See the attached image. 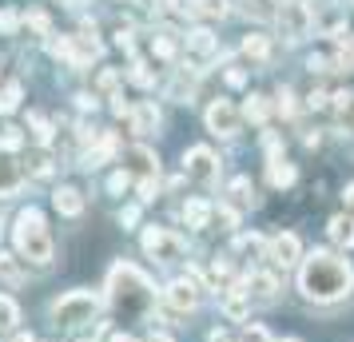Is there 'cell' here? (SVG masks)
Masks as SVG:
<instances>
[{
  "mask_svg": "<svg viewBox=\"0 0 354 342\" xmlns=\"http://www.w3.org/2000/svg\"><path fill=\"white\" fill-rule=\"evenodd\" d=\"M207 219H211L207 199H187V203H183V223H187V227H207Z\"/></svg>",
  "mask_w": 354,
  "mask_h": 342,
  "instance_id": "obj_16",
  "label": "cell"
},
{
  "mask_svg": "<svg viewBox=\"0 0 354 342\" xmlns=\"http://www.w3.org/2000/svg\"><path fill=\"white\" fill-rule=\"evenodd\" d=\"M183 171L199 183H211L219 175V160H215V151L211 147H192L187 155H183Z\"/></svg>",
  "mask_w": 354,
  "mask_h": 342,
  "instance_id": "obj_7",
  "label": "cell"
},
{
  "mask_svg": "<svg viewBox=\"0 0 354 342\" xmlns=\"http://www.w3.org/2000/svg\"><path fill=\"white\" fill-rule=\"evenodd\" d=\"M144 251L151 255V259H160V263H176V259L187 255V243L167 227H147L144 231Z\"/></svg>",
  "mask_w": 354,
  "mask_h": 342,
  "instance_id": "obj_5",
  "label": "cell"
},
{
  "mask_svg": "<svg viewBox=\"0 0 354 342\" xmlns=\"http://www.w3.org/2000/svg\"><path fill=\"white\" fill-rule=\"evenodd\" d=\"M306 68H310V72H330V60H326V56H310Z\"/></svg>",
  "mask_w": 354,
  "mask_h": 342,
  "instance_id": "obj_40",
  "label": "cell"
},
{
  "mask_svg": "<svg viewBox=\"0 0 354 342\" xmlns=\"http://www.w3.org/2000/svg\"><path fill=\"white\" fill-rule=\"evenodd\" d=\"M310 28H315V12H310L306 0H290V4L279 8V32L287 36L290 44L303 40V36H310Z\"/></svg>",
  "mask_w": 354,
  "mask_h": 342,
  "instance_id": "obj_6",
  "label": "cell"
},
{
  "mask_svg": "<svg viewBox=\"0 0 354 342\" xmlns=\"http://www.w3.org/2000/svg\"><path fill=\"white\" fill-rule=\"evenodd\" d=\"M199 17H227V0H199Z\"/></svg>",
  "mask_w": 354,
  "mask_h": 342,
  "instance_id": "obj_31",
  "label": "cell"
},
{
  "mask_svg": "<svg viewBox=\"0 0 354 342\" xmlns=\"http://www.w3.org/2000/svg\"><path fill=\"white\" fill-rule=\"evenodd\" d=\"M32 171H36V175H48V171H52L48 155H36V160H32Z\"/></svg>",
  "mask_w": 354,
  "mask_h": 342,
  "instance_id": "obj_41",
  "label": "cell"
},
{
  "mask_svg": "<svg viewBox=\"0 0 354 342\" xmlns=\"http://www.w3.org/2000/svg\"><path fill=\"white\" fill-rule=\"evenodd\" d=\"M0 275L8 278V283H17V278H20V271L12 267V259H8V255H0Z\"/></svg>",
  "mask_w": 354,
  "mask_h": 342,
  "instance_id": "obj_37",
  "label": "cell"
},
{
  "mask_svg": "<svg viewBox=\"0 0 354 342\" xmlns=\"http://www.w3.org/2000/svg\"><path fill=\"white\" fill-rule=\"evenodd\" d=\"M17 24H20V17L12 12V8H8V12H0V32H4V36L17 32Z\"/></svg>",
  "mask_w": 354,
  "mask_h": 342,
  "instance_id": "obj_34",
  "label": "cell"
},
{
  "mask_svg": "<svg viewBox=\"0 0 354 342\" xmlns=\"http://www.w3.org/2000/svg\"><path fill=\"white\" fill-rule=\"evenodd\" d=\"M267 255H271L274 267H295V263L303 259V243H299V235H290V231H279L271 243H267Z\"/></svg>",
  "mask_w": 354,
  "mask_h": 342,
  "instance_id": "obj_9",
  "label": "cell"
},
{
  "mask_svg": "<svg viewBox=\"0 0 354 342\" xmlns=\"http://www.w3.org/2000/svg\"><path fill=\"white\" fill-rule=\"evenodd\" d=\"M20 183V167L8 160H0V196H8V191H17Z\"/></svg>",
  "mask_w": 354,
  "mask_h": 342,
  "instance_id": "obj_20",
  "label": "cell"
},
{
  "mask_svg": "<svg viewBox=\"0 0 354 342\" xmlns=\"http://www.w3.org/2000/svg\"><path fill=\"white\" fill-rule=\"evenodd\" d=\"M20 144H24V135L17 128H0V151H17Z\"/></svg>",
  "mask_w": 354,
  "mask_h": 342,
  "instance_id": "obj_30",
  "label": "cell"
},
{
  "mask_svg": "<svg viewBox=\"0 0 354 342\" xmlns=\"http://www.w3.org/2000/svg\"><path fill=\"white\" fill-rule=\"evenodd\" d=\"M271 183L274 187H290V183H295V167H290L287 160H274L271 163Z\"/></svg>",
  "mask_w": 354,
  "mask_h": 342,
  "instance_id": "obj_21",
  "label": "cell"
},
{
  "mask_svg": "<svg viewBox=\"0 0 354 342\" xmlns=\"http://www.w3.org/2000/svg\"><path fill=\"white\" fill-rule=\"evenodd\" d=\"M131 80L140 84V88H147V84H151V72H147V64L144 60H136V64H131V72H128Z\"/></svg>",
  "mask_w": 354,
  "mask_h": 342,
  "instance_id": "obj_33",
  "label": "cell"
},
{
  "mask_svg": "<svg viewBox=\"0 0 354 342\" xmlns=\"http://www.w3.org/2000/svg\"><path fill=\"white\" fill-rule=\"evenodd\" d=\"M243 52H247L251 60H259V64H267V60H271V40L251 32V36H243Z\"/></svg>",
  "mask_w": 354,
  "mask_h": 342,
  "instance_id": "obj_18",
  "label": "cell"
},
{
  "mask_svg": "<svg viewBox=\"0 0 354 342\" xmlns=\"http://www.w3.org/2000/svg\"><path fill=\"white\" fill-rule=\"evenodd\" d=\"M151 342H171V339H167V334H151Z\"/></svg>",
  "mask_w": 354,
  "mask_h": 342,
  "instance_id": "obj_49",
  "label": "cell"
},
{
  "mask_svg": "<svg viewBox=\"0 0 354 342\" xmlns=\"http://www.w3.org/2000/svg\"><path fill=\"white\" fill-rule=\"evenodd\" d=\"M342 199H346V207H351V211H354V183H351V187H346V191H342Z\"/></svg>",
  "mask_w": 354,
  "mask_h": 342,
  "instance_id": "obj_46",
  "label": "cell"
},
{
  "mask_svg": "<svg viewBox=\"0 0 354 342\" xmlns=\"http://www.w3.org/2000/svg\"><path fill=\"white\" fill-rule=\"evenodd\" d=\"M187 48H192L195 56H211V52H215V36H211L207 28H195V32L187 36Z\"/></svg>",
  "mask_w": 354,
  "mask_h": 342,
  "instance_id": "obj_19",
  "label": "cell"
},
{
  "mask_svg": "<svg viewBox=\"0 0 354 342\" xmlns=\"http://www.w3.org/2000/svg\"><path fill=\"white\" fill-rule=\"evenodd\" d=\"M108 294H112L115 310H124V314H144V310L151 307V298H156L147 275L140 267H131V263L112 267V275H108Z\"/></svg>",
  "mask_w": 354,
  "mask_h": 342,
  "instance_id": "obj_2",
  "label": "cell"
},
{
  "mask_svg": "<svg viewBox=\"0 0 354 342\" xmlns=\"http://www.w3.org/2000/svg\"><path fill=\"white\" fill-rule=\"evenodd\" d=\"M243 342H271V334H267L263 326H251V330L243 334Z\"/></svg>",
  "mask_w": 354,
  "mask_h": 342,
  "instance_id": "obj_39",
  "label": "cell"
},
{
  "mask_svg": "<svg viewBox=\"0 0 354 342\" xmlns=\"http://www.w3.org/2000/svg\"><path fill=\"white\" fill-rule=\"evenodd\" d=\"M243 115L255 120V124H263V120H267V96H251L247 99V108H243Z\"/></svg>",
  "mask_w": 354,
  "mask_h": 342,
  "instance_id": "obj_28",
  "label": "cell"
},
{
  "mask_svg": "<svg viewBox=\"0 0 354 342\" xmlns=\"http://www.w3.org/2000/svg\"><path fill=\"white\" fill-rule=\"evenodd\" d=\"M279 112H283V115L295 112V92H290V88H283V92H279Z\"/></svg>",
  "mask_w": 354,
  "mask_h": 342,
  "instance_id": "obj_35",
  "label": "cell"
},
{
  "mask_svg": "<svg viewBox=\"0 0 354 342\" xmlns=\"http://www.w3.org/2000/svg\"><path fill=\"white\" fill-rule=\"evenodd\" d=\"M12 239H17L20 259L36 263V267H48L52 263V239H48V227H44V215L36 211V207H28V211L17 215Z\"/></svg>",
  "mask_w": 354,
  "mask_h": 342,
  "instance_id": "obj_3",
  "label": "cell"
},
{
  "mask_svg": "<svg viewBox=\"0 0 354 342\" xmlns=\"http://www.w3.org/2000/svg\"><path fill=\"white\" fill-rule=\"evenodd\" d=\"M52 203H56V211H60V215H72V219L84 211V196L76 191V187H56Z\"/></svg>",
  "mask_w": 354,
  "mask_h": 342,
  "instance_id": "obj_13",
  "label": "cell"
},
{
  "mask_svg": "<svg viewBox=\"0 0 354 342\" xmlns=\"http://www.w3.org/2000/svg\"><path fill=\"white\" fill-rule=\"evenodd\" d=\"M351 92H338V96H335V108H351Z\"/></svg>",
  "mask_w": 354,
  "mask_h": 342,
  "instance_id": "obj_45",
  "label": "cell"
},
{
  "mask_svg": "<svg viewBox=\"0 0 354 342\" xmlns=\"http://www.w3.org/2000/svg\"><path fill=\"white\" fill-rule=\"evenodd\" d=\"M156 191H160V175L156 180H140V199H156Z\"/></svg>",
  "mask_w": 354,
  "mask_h": 342,
  "instance_id": "obj_36",
  "label": "cell"
},
{
  "mask_svg": "<svg viewBox=\"0 0 354 342\" xmlns=\"http://www.w3.org/2000/svg\"><path fill=\"white\" fill-rule=\"evenodd\" d=\"M115 80H120L115 72H104V76H100V88H104V92H112V88H115Z\"/></svg>",
  "mask_w": 354,
  "mask_h": 342,
  "instance_id": "obj_43",
  "label": "cell"
},
{
  "mask_svg": "<svg viewBox=\"0 0 354 342\" xmlns=\"http://www.w3.org/2000/svg\"><path fill=\"white\" fill-rule=\"evenodd\" d=\"M112 342H136V339H131V334H115Z\"/></svg>",
  "mask_w": 354,
  "mask_h": 342,
  "instance_id": "obj_48",
  "label": "cell"
},
{
  "mask_svg": "<svg viewBox=\"0 0 354 342\" xmlns=\"http://www.w3.org/2000/svg\"><path fill=\"white\" fill-rule=\"evenodd\" d=\"M251 196H255V191H251V180H247V175H239V180L231 183V199H235V203H251Z\"/></svg>",
  "mask_w": 354,
  "mask_h": 342,
  "instance_id": "obj_29",
  "label": "cell"
},
{
  "mask_svg": "<svg viewBox=\"0 0 354 342\" xmlns=\"http://www.w3.org/2000/svg\"><path fill=\"white\" fill-rule=\"evenodd\" d=\"M239 108L231 104V99H215L207 108V128L215 131V135H235L239 131Z\"/></svg>",
  "mask_w": 354,
  "mask_h": 342,
  "instance_id": "obj_8",
  "label": "cell"
},
{
  "mask_svg": "<svg viewBox=\"0 0 354 342\" xmlns=\"http://www.w3.org/2000/svg\"><path fill=\"white\" fill-rule=\"evenodd\" d=\"M223 314L231 319V323H243V319L251 314V298H247V291H243V287L227 291V298H223Z\"/></svg>",
  "mask_w": 354,
  "mask_h": 342,
  "instance_id": "obj_12",
  "label": "cell"
},
{
  "mask_svg": "<svg viewBox=\"0 0 354 342\" xmlns=\"http://www.w3.org/2000/svg\"><path fill=\"white\" fill-rule=\"evenodd\" d=\"M195 287L199 283H192V278H179V283H171L167 291H163V298H167V307L176 310V314H192L195 303H199V294H195Z\"/></svg>",
  "mask_w": 354,
  "mask_h": 342,
  "instance_id": "obj_10",
  "label": "cell"
},
{
  "mask_svg": "<svg viewBox=\"0 0 354 342\" xmlns=\"http://www.w3.org/2000/svg\"><path fill=\"white\" fill-rule=\"evenodd\" d=\"M136 219H140V211H136V207H124V211H120V223H136Z\"/></svg>",
  "mask_w": 354,
  "mask_h": 342,
  "instance_id": "obj_44",
  "label": "cell"
},
{
  "mask_svg": "<svg viewBox=\"0 0 354 342\" xmlns=\"http://www.w3.org/2000/svg\"><path fill=\"white\" fill-rule=\"evenodd\" d=\"M354 287V271L346 259H338L335 251H315L303 259L299 271V291L315 303H335L342 294H351Z\"/></svg>",
  "mask_w": 354,
  "mask_h": 342,
  "instance_id": "obj_1",
  "label": "cell"
},
{
  "mask_svg": "<svg viewBox=\"0 0 354 342\" xmlns=\"http://www.w3.org/2000/svg\"><path fill=\"white\" fill-rule=\"evenodd\" d=\"M287 342H295V339H287Z\"/></svg>",
  "mask_w": 354,
  "mask_h": 342,
  "instance_id": "obj_50",
  "label": "cell"
},
{
  "mask_svg": "<svg viewBox=\"0 0 354 342\" xmlns=\"http://www.w3.org/2000/svg\"><path fill=\"white\" fill-rule=\"evenodd\" d=\"M124 187H128V171H115L112 180H108V191H112V196H120Z\"/></svg>",
  "mask_w": 354,
  "mask_h": 342,
  "instance_id": "obj_38",
  "label": "cell"
},
{
  "mask_svg": "<svg viewBox=\"0 0 354 342\" xmlns=\"http://www.w3.org/2000/svg\"><path fill=\"white\" fill-rule=\"evenodd\" d=\"M167 12L179 17V20H183V17L192 20V17H199V0H167Z\"/></svg>",
  "mask_w": 354,
  "mask_h": 342,
  "instance_id": "obj_23",
  "label": "cell"
},
{
  "mask_svg": "<svg viewBox=\"0 0 354 342\" xmlns=\"http://www.w3.org/2000/svg\"><path fill=\"white\" fill-rule=\"evenodd\" d=\"M24 24H28V28H32L36 36H52V20L44 17V12H40V8H32V12H28V17H24Z\"/></svg>",
  "mask_w": 354,
  "mask_h": 342,
  "instance_id": "obj_25",
  "label": "cell"
},
{
  "mask_svg": "<svg viewBox=\"0 0 354 342\" xmlns=\"http://www.w3.org/2000/svg\"><path fill=\"white\" fill-rule=\"evenodd\" d=\"M100 314V298L92 291H68L52 303V323L56 326H88Z\"/></svg>",
  "mask_w": 354,
  "mask_h": 342,
  "instance_id": "obj_4",
  "label": "cell"
},
{
  "mask_svg": "<svg viewBox=\"0 0 354 342\" xmlns=\"http://www.w3.org/2000/svg\"><path fill=\"white\" fill-rule=\"evenodd\" d=\"M17 319H20L17 303H12L8 294H0V330H8V326H17Z\"/></svg>",
  "mask_w": 354,
  "mask_h": 342,
  "instance_id": "obj_24",
  "label": "cell"
},
{
  "mask_svg": "<svg viewBox=\"0 0 354 342\" xmlns=\"http://www.w3.org/2000/svg\"><path fill=\"white\" fill-rule=\"evenodd\" d=\"M28 124H32L36 144H48V140H52V124H48V120H44L40 112H32V115H28Z\"/></svg>",
  "mask_w": 354,
  "mask_h": 342,
  "instance_id": "obj_27",
  "label": "cell"
},
{
  "mask_svg": "<svg viewBox=\"0 0 354 342\" xmlns=\"http://www.w3.org/2000/svg\"><path fill=\"white\" fill-rule=\"evenodd\" d=\"M151 48H156L160 60H171V56H176V40H171V36H156V40H151Z\"/></svg>",
  "mask_w": 354,
  "mask_h": 342,
  "instance_id": "obj_32",
  "label": "cell"
},
{
  "mask_svg": "<svg viewBox=\"0 0 354 342\" xmlns=\"http://www.w3.org/2000/svg\"><path fill=\"white\" fill-rule=\"evenodd\" d=\"M20 104V84H4L0 88V112H17Z\"/></svg>",
  "mask_w": 354,
  "mask_h": 342,
  "instance_id": "obj_26",
  "label": "cell"
},
{
  "mask_svg": "<svg viewBox=\"0 0 354 342\" xmlns=\"http://www.w3.org/2000/svg\"><path fill=\"white\" fill-rule=\"evenodd\" d=\"M263 239H259V235H239V239H235V247H231V255H259V251H263Z\"/></svg>",
  "mask_w": 354,
  "mask_h": 342,
  "instance_id": "obj_22",
  "label": "cell"
},
{
  "mask_svg": "<svg viewBox=\"0 0 354 342\" xmlns=\"http://www.w3.org/2000/svg\"><path fill=\"white\" fill-rule=\"evenodd\" d=\"M124 171H136L140 180H156L160 175V163H156V155L147 147H128L124 151Z\"/></svg>",
  "mask_w": 354,
  "mask_h": 342,
  "instance_id": "obj_11",
  "label": "cell"
},
{
  "mask_svg": "<svg viewBox=\"0 0 354 342\" xmlns=\"http://www.w3.org/2000/svg\"><path fill=\"white\" fill-rule=\"evenodd\" d=\"M160 128V112H156V104H140V108H131V131H156Z\"/></svg>",
  "mask_w": 354,
  "mask_h": 342,
  "instance_id": "obj_15",
  "label": "cell"
},
{
  "mask_svg": "<svg viewBox=\"0 0 354 342\" xmlns=\"http://www.w3.org/2000/svg\"><path fill=\"white\" fill-rule=\"evenodd\" d=\"M326 235H330L338 247H354V219L351 215H335L330 227H326Z\"/></svg>",
  "mask_w": 354,
  "mask_h": 342,
  "instance_id": "obj_17",
  "label": "cell"
},
{
  "mask_svg": "<svg viewBox=\"0 0 354 342\" xmlns=\"http://www.w3.org/2000/svg\"><path fill=\"white\" fill-rule=\"evenodd\" d=\"M243 80H247V72H239V68H231V72H227V84H231V88H239Z\"/></svg>",
  "mask_w": 354,
  "mask_h": 342,
  "instance_id": "obj_42",
  "label": "cell"
},
{
  "mask_svg": "<svg viewBox=\"0 0 354 342\" xmlns=\"http://www.w3.org/2000/svg\"><path fill=\"white\" fill-rule=\"evenodd\" d=\"M12 342H36V339H32V334H17Z\"/></svg>",
  "mask_w": 354,
  "mask_h": 342,
  "instance_id": "obj_47",
  "label": "cell"
},
{
  "mask_svg": "<svg viewBox=\"0 0 354 342\" xmlns=\"http://www.w3.org/2000/svg\"><path fill=\"white\" fill-rule=\"evenodd\" d=\"M239 287L247 291V298H259V303H271V298H274V291H279L271 275H251L247 283H239Z\"/></svg>",
  "mask_w": 354,
  "mask_h": 342,
  "instance_id": "obj_14",
  "label": "cell"
}]
</instances>
